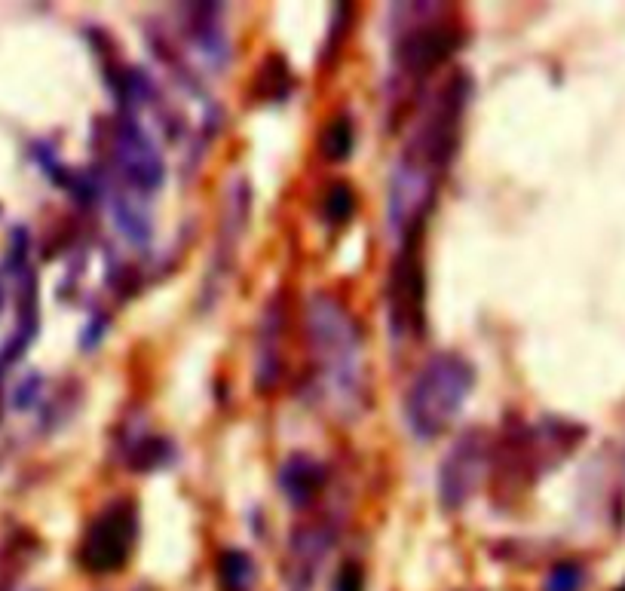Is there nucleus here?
I'll use <instances>...</instances> for the list:
<instances>
[{
    "label": "nucleus",
    "instance_id": "obj_1",
    "mask_svg": "<svg viewBox=\"0 0 625 591\" xmlns=\"http://www.w3.org/2000/svg\"><path fill=\"white\" fill-rule=\"evenodd\" d=\"M304 331L316 380L328 405L341 417H356L365 402V353L362 331L341 298L313 291L304 304Z\"/></svg>",
    "mask_w": 625,
    "mask_h": 591
},
{
    "label": "nucleus",
    "instance_id": "obj_2",
    "mask_svg": "<svg viewBox=\"0 0 625 591\" xmlns=\"http://www.w3.org/2000/svg\"><path fill=\"white\" fill-rule=\"evenodd\" d=\"M475 386V368L460 353H436L423 362L405 396V423L417 438H439L463 411Z\"/></svg>",
    "mask_w": 625,
    "mask_h": 591
},
{
    "label": "nucleus",
    "instance_id": "obj_3",
    "mask_svg": "<svg viewBox=\"0 0 625 591\" xmlns=\"http://www.w3.org/2000/svg\"><path fill=\"white\" fill-rule=\"evenodd\" d=\"M387 316L396 340H420L426 334V276L420 261V233L402 239L387 282Z\"/></svg>",
    "mask_w": 625,
    "mask_h": 591
},
{
    "label": "nucleus",
    "instance_id": "obj_4",
    "mask_svg": "<svg viewBox=\"0 0 625 591\" xmlns=\"http://www.w3.org/2000/svg\"><path fill=\"white\" fill-rule=\"evenodd\" d=\"M439 4H423L420 22L396 40V65L405 77H426L445 65L463 40L460 25Z\"/></svg>",
    "mask_w": 625,
    "mask_h": 591
},
{
    "label": "nucleus",
    "instance_id": "obj_5",
    "mask_svg": "<svg viewBox=\"0 0 625 591\" xmlns=\"http://www.w3.org/2000/svg\"><path fill=\"white\" fill-rule=\"evenodd\" d=\"M111 163L117 184L135 193H154L166 178V163L160 147L154 144L151 132L144 129L138 114L120 111L114 132H111Z\"/></svg>",
    "mask_w": 625,
    "mask_h": 591
},
{
    "label": "nucleus",
    "instance_id": "obj_6",
    "mask_svg": "<svg viewBox=\"0 0 625 591\" xmlns=\"http://www.w3.org/2000/svg\"><path fill=\"white\" fill-rule=\"evenodd\" d=\"M138 536V515L129 500H117L99 512L83 536L80 564L89 573H114L120 570L135 546Z\"/></svg>",
    "mask_w": 625,
    "mask_h": 591
},
{
    "label": "nucleus",
    "instance_id": "obj_7",
    "mask_svg": "<svg viewBox=\"0 0 625 591\" xmlns=\"http://www.w3.org/2000/svg\"><path fill=\"white\" fill-rule=\"evenodd\" d=\"M491 441L482 429H466L439 469V500L448 512L463 509L488 475Z\"/></svg>",
    "mask_w": 625,
    "mask_h": 591
},
{
    "label": "nucleus",
    "instance_id": "obj_8",
    "mask_svg": "<svg viewBox=\"0 0 625 591\" xmlns=\"http://www.w3.org/2000/svg\"><path fill=\"white\" fill-rule=\"evenodd\" d=\"M282 331H285V304L279 294L267 301L258 319L255 334V389L273 392L282 380Z\"/></svg>",
    "mask_w": 625,
    "mask_h": 591
},
{
    "label": "nucleus",
    "instance_id": "obj_9",
    "mask_svg": "<svg viewBox=\"0 0 625 591\" xmlns=\"http://www.w3.org/2000/svg\"><path fill=\"white\" fill-rule=\"evenodd\" d=\"M331 536L334 533L322 524H307L292 533L285 558V582L295 591H307L316 582V573L331 549Z\"/></svg>",
    "mask_w": 625,
    "mask_h": 591
},
{
    "label": "nucleus",
    "instance_id": "obj_10",
    "mask_svg": "<svg viewBox=\"0 0 625 591\" xmlns=\"http://www.w3.org/2000/svg\"><path fill=\"white\" fill-rule=\"evenodd\" d=\"M194 53L215 71L227 65V37L221 31V4H178Z\"/></svg>",
    "mask_w": 625,
    "mask_h": 591
},
{
    "label": "nucleus",
    "instance_id": "obj_11",
    "mask_svg": "<svg viewBox=\"0 0 625 591\" xmlns=\"http://www.w3.org/2000/svg\"><path fill=\"white\" fill-rule=\"evenodd\" d=\"M325 481H328V469L304 451L288 454L276 472L279 494L292 509H310L325 490Z\"/></svg>",
    "mask_w": 625,
    "mask_h": 591
},
{
    "label": "nucleus",
    "instance_id": "obj_12",
    "mask_svg": "<svg viewBox=\"0 0 625 591\" xmlns=\"http://www.w3.org/2000/svg\"><path fill=\"white\" fill-rule=\"evenodd\" d=\"M111 203V218L117 224V230L132 242L138 245V249H144V245L151 242V215H148V206H144V196L117 184V190H111L108 196Z\"/></svg>",
    "mask_w": 625,
    "mask_h": 591
},
{
    "label": "nucleus",
    "instance_id": "obj_13",
    "mask_svg": "<svg viewBox=\"0 0 625 591\" xmlns=\"http://www.w3.org/2000/svg\"><path fill=\"white\" fill-rule=\"evenodd\" d=\"M120 451L123 460L135 469V472H154L172 463V445L160 435H151L141 426H126L120 435Z\"/></svg>",
    "mask_w": 625,
    "mask_h": 591
},
{
    "label": "nucleus",
    "instance_id": "obj_14",
    "mask_svg": "<svg viewBox=\"0 0 625 591\" xmlns=\"http://www.w3.org/2000/svg\"><path fill=\"white\" fill-rule=\"evenodd\" d=\"M258 579V567L249 552L243 549H227L218 558V582L224 591H252Z\"/></svg>",
    "mask_w": 625,
    "mask_h": 591
},
{
    "label": "nucleus",
    "instance_id": "obj_15",
    "mask_svg": "<svg viewBox=\"0 0 625 591\" xmlns=\"http://www.w3.org/2000/svg\"><path fill=\"white\" fill-rule=\"evenodd\" d=\"M353 144H356V129H353V120L347 114H338V117H331L325 123L322 138H319V151L328 163L350 160Z\"/></svg>",
    "mask_w": 625,
    "mask_h": 591
},
{
    "label": "nucleus",
    "instance_id": "obj_16",
    "mask_svg": "<svg viewBox=\"0 0 625 591\" xmlns=\"http://www.w3.org/2000/svg\"><path fill=\"white\" fill-rule=\"evenodd\" d=\"M255 86H258L261 102H282V98L292 92V71H288V65L279 56H270L258 68Z\"/></svg>",
    "mask_w": 625,
    "mask_h": 591
},
{
    "label": "nucleus",
    "instance_id": "obj_17",
    "mask_svg": "<svg viewBox=\"0 0 625 591\" xmlns=\"http://www.w3.org/2000/svg\"><path fill=\"white\" fill-rule=\"evenodd\" d=\"M356 215V190L347 181H334L322 196V218L331 227H344Z\"/></svg>",
    "mask_w": 625,
    "mask_h": 591
},
{
    "label": "nucleus",
    "instance_id": "obj_18",
    "mask_svg": "<svg viewBox=\"0 0 625 591\" xmlns=\"http://www.w3.org/2000/svg\"><path fill=\"white\" fill-rule=\"evenodd\" d=\"M586 585V567L576 561H561L549 570L543 591H583Z\"/></svg>",
    "mask_w": 625,
    "mask_h": 591
},
{
    "label": "nucleus",
    "instance_id": "obj_19",
    "mask_svg": "<svg viewBox=\"0 0 625 591\" xmlns=\"http://www.w3.org/2000/svg\"><path fill=\"white\" fill-rule=\"evenodd\" d=\"M331 591H365V576H362V567H359L356 561L341 564L338 576H334Z\"/></svg>",
    "mask_w": 625,
    "mask_h": 591
},
{
    "label": "nucleus",
    "instance_id": "obj_20",
    "mask_svg": "<svg viewBox=\"0 0 625 591\" xmlns=\"http://www.w3.org/2000/svg\"><path fill=\"white\" fill-rule=\"evenodd\" d=\"M616 591H625V585H622V588H616Z\"/></svg>",
    "mask_w": 625,
    "mask_h": 591
}]
</instances>
